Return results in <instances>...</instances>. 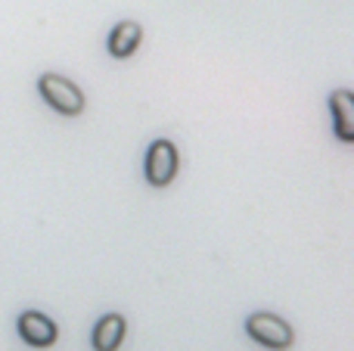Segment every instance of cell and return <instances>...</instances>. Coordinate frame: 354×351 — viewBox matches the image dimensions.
<instances>
[{
  "instance_id": "7",
  "label": "cell",
  "mask_w": 354,
  "mask_h": 351,
  "mask_svg": "<svg viewBox=\"0 0 354 351\" xmlns=\"http://www.w3.org/2000/svg\"><path fill=\"white\" fill-rule=\"evenodd\" d=\"M124 317L122 314H106L97 321V327H93V348L97 351H118L124 339Z\"/></svg>"
},
{
  "instance_id": "6",
  "label": "cell",
  "mask_w": 354,
  "mask_h": 351,
  "mask_svg": "<svg viewBox=\"0 0 354 351\" xmlns=\"http://www.w3.org/2000/svg\"><path fill=\"white\" fill-rule=\"evenodd\" d=\"M140 41H143V25L134 22V19H124V22H118L115 28L109 31L106 50H109V56H115V59H128V56H134L137 50H140Z\"/></svg>"
},
{
  "instance_id": "2",
  "label": "cell",
  "mask_w": 354,
  "mask_h": 351,
  "mask_svg": "<svg viewBox=\"0 0 354 351\" xmlns=\"http://www.w3.org/2000/svg\"><path fill=\"white\" fill-rule=\"evenodd\" d=\"M177 168H180V153L171 140L159 137V140L149 143L147 159H143V174H147L149 187H168L177 178Z\"/></svg>"
},
{
  "instance_id": "5",
  "label": "cell",
  "mask_w": 354,
  "mask_h": 351,
  "mask_svg": "<svg viewBox=\"0 0 354 351\" xmlns=\"http://www.w3.org/2000/svg\"><path fill=\"white\" fill-rule=\"evenodd\" d=\"M330 115H333V134L342 143H354V91H339L330 93Z\"/></svg>"
},
{
  "instance_id": "4",
  "label": "cell",
  "mask_w": 354,
  "mask_h": 351,
  "mask_svg": "<svg viewBox=\"0 0 354 351\" xmlns=\"http://www.w3.org/2000/svg\"><path fill=\"white\" fill-rule=\"evenodd\" d=\"M16 330L31 348H50L56 342V336H59L56 323L50 321L47 314H41V311H25V314H19Z\"/></svg>"
},
{
  "instance_id": "3",
  "label": "cell",
  "mask_w": 354,
  "mask_h": 351,
  "mask_svg": "<svg viewBox=\"0 0 354 351\" xmlns=\"http://www.w3.org/2000/svg\"><path fill=\"white\" fill-rule=\"evenodd\" d=\"M245 333H249L258 345H264L270 351H286V348H292V342H295L292 327H289L283 317L268 314V311L252 314L249 321H245Z\"/></svg>"
},
{
  "instance_id": "1",
  "label": "cell",
  "mask_w": 354,
  "mask_h": 351,
  "mask_svg": "<svg viewBox=\"0 0 354 351\" xmlns=\"http://www.w3.org/2000/svg\"><path fill=\"white\" fill-rule=\"evenodd\" d=\"M37 93L44 97V103L50 106V109H56L59 115L66 118H75L84 112V93H81V87L75 84V81L62 78V75L56 72H47L37 78Z\"/></svg>"
}]
</instances>
